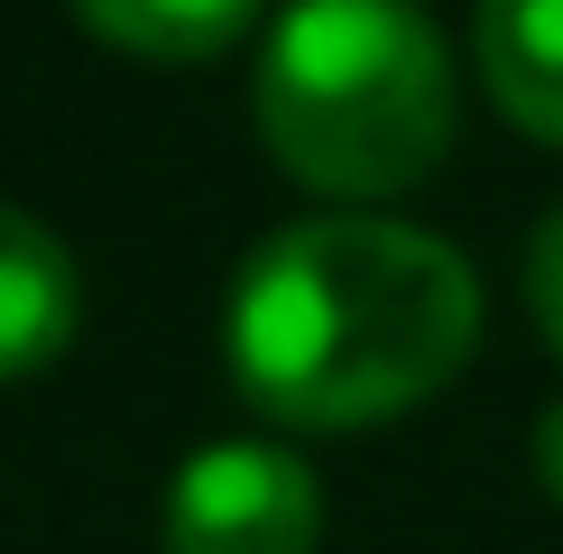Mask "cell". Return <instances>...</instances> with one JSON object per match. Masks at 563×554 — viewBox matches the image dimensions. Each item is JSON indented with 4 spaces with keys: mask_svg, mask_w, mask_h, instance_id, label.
Segmentation results:
<instances>
[{
    "mask_svg": "<svg viewBox=\"0 0 563 554\" xmlns=\"http://www.w3.org/2000/svg\"><path fill=\"white\" fill-rule=\"evenodd\" d=\"M260 130L314 195H397L453 148L443 37L416 0H296L260 56Z\"/></svg>",
    "mask_w": 563,
    "mask_h": 554,
    "instance_id": "2",
    "label": "cell"
},
{
    "mask_svg": "<svg viewBox=\"0 0 563 554\" xmlns=\"http://www.w3.org/2000/svg\"><path fill=\"white\" fill-rule=\"evenodd\" d=\"M527 306H536V333L563 352V203L536 222V241H527Z\"/></svg>",
    "mask_w": 563,
    "mask_h": 554,
    "instance_id": "7",
    "label": "cell"
},
{
    "mask_svg": "<svg viewBox=\"0 0 563 554\" xmlns=\"http://www.w3.org/2000/svg\"><path fill=\"white\" fill-rule=\"evenodd\" d=\"M536 480L563 499V398L545 407V425H536Z\"/></svg>",
    "mask_w": 563,
    "mask_h": 554,
    "instance_id": "8",
    "label": "cell"
},
{
    "mask_svg": "<svg viewBox=\"0 0 563 554\" xmlns=\"http://www.w3.org/2000/svg\"><path fill=\"white\" fill-rule=\"evenodd\" d=\"M84 323V277L75 250L19 203H0V379H29L75 342Z\"/></svg>",
    "mask_w": 563,
    "mask_h": 554,
    "instance_id": "4",
    "label": "cell"
},
{
    "mask_svg": "<svg viewBox=\"0 0 563 554\" xmlns=\"http://www.w3.org/2000/svg\"><path fill=\"white\" fill-rule=\"evenodd\" d=\"M314 472L277 444H203L167 490V554H314Z\"/></svg>",
    "mask_w": 563,
    "mask_h": 554,
    "instance_id": "3",
    "label": "cell"
},
{
    "mask_svg": "<svg viewBox=\"0 0 563 554\" xmlns=\"http://www.w3.org/2000/svg\"><path fill=\"white\" fill-rule=\"evenodd\" d=\"M231 379L277 425H379L426 407L481 342V287L453 241L379 213H323L260 241L231 287Z\"/></svg>",
    "mask_w": 563,
    "mask_h": 554,
    "instance_id": "1",
    "label": "cell"
},
{
    "mask_svg": "<svg viewBox=\"0 0 563 554\" xmlns=\"http://www.w3.org/2000/svg\"><path fill=\"white\" fill-rule=\"evenodd\" d=\"M481 75L527 138L563 148V0H481Z\"/></svg>",
    "mask_w": 563,
    "mask_h": 554,
    "instance_id": "5",
    "label": "cell"
},
{
    "mask_svg": "<svg viewBox=\"0 0 563 554\" xmlns=\"http://www.w3.org/2000/svg\"><path fill=\"white\" fill-rule=\"evenodd\" d=\"M75 19L102 46H121V56L195 65V56H222L260 19V0H75Z\"/></svg>",
    "mask_w": 563,
    "mask_h": 554,
    "instance_id": "6",
    "label": "cell"
}]
</instances>
